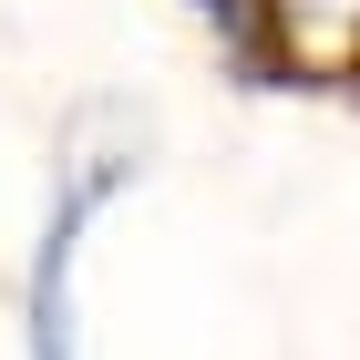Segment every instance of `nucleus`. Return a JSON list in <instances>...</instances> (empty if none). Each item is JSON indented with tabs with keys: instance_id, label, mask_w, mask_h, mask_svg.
I'll use <instances>...</instances> for the list:
<instances>
[{
	"instance_id": "obj_1",
	"label": "nucleus",
	"mask_w": 360,
	"mask_h": 360,
	"mask_svg": "<svg viewBox=\"0 0 360 360\" xmlns=\"http://www.w3.org/2000/svg\"><path fill=\"white\" fill-rule=\"evenodd\" d=\"M113 175H83V186L62 195L52 217V248H41V288H31V330H41V360H72V299H62V278H72V237H83V217L103 206Z\"/></svg>"
}]
</instances>
